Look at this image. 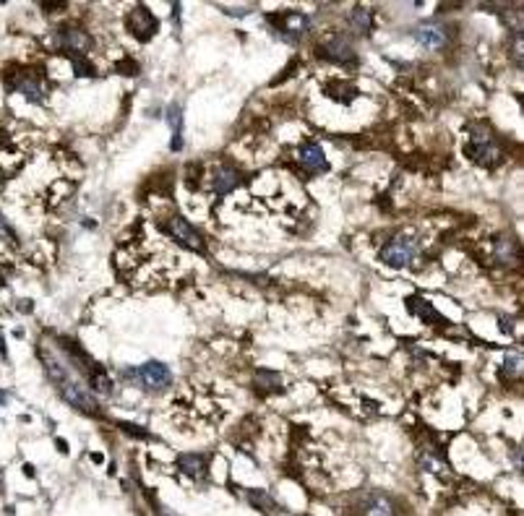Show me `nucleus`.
Listing matches in <instances>:
<instances>
[{"mask_svg": "<svg viewBox=\"0 0 524 516\" xmlns=\"http://www.w3.org/2000/svg\"><path fill=\"white\" fill-rule=\"evenodd\" d=\"M256 386L261 389V394H272V391H282V376L272 371L256 373Z\"/></svg>", "mask_w": 524, "mask_h": 516, "instance_id": "19", "label": "nucleus"}, {"mask_svg": "<svg viewBox=\"0 0 524 516\" xmlns=\"http://www.w3.org/2000/svg\"><path fill=\"white\" fill-rule=\"evenodd\" d=\"M519 258V245L511 235H501L496 240V261L498 264H511Z\"/></svg>", "mask_w": 524, "mask_h": 516, "instance_id": "16", "label": "nucleus"}, {"mask_svg": "<svg viewBox=\"0 0 524 516\" xmlns=\"http://www.w3.org/2000/svg\"><path fill=\"white\" fill-rule=\"evenodd\" d=\"M40 358L47 376H50V381H53V386L58 389V394L66 399L68 404H73V407L81 410L84 415H102L92 386L84 381V373L76 368V363H71V358H68L60 347H45V344H42Z\"/></svg>", "mask_w": 524, "mask_h": 516, "instance_id": "1", "label": "nucleus"}, {"mask_svg": "<svg viewBox=\"0 0 524 516\" xmlns=\"http://www.w3.org/2000/svg\"><path fill=\"white\" fill-rule=\"evenodd\" d=\"M159 29V21L152 16V11L146 8V5H136L128 16V32H131L133 37L139 42H149L154 34H157Z\"/></svg>", "mask_w": 524, "mask_h": 516, "instance_id": "6", "label": "nucleus"}, {"mask_svg": "<svg viewBox=\"0 0 524 516\" xmlns=\"http://www.w3.org/2000/svg\"><path fill=\"white\" fill-rule=\"evenodd\" d=\"M467 157H470L475 164H480V167H496V164L503 162V151H501L498 144H493V141H480V144L470 141V144H467Z\"/></svg>", "mask_w": 524, "mask_h": 516, "instance_id": "9", "label": "nucleus"}, {"mask_svg": "<svg viewBox=\"0 0 524 516\" xmlns=\"http://www.w3.org/2000/svg\"><path fill=\"white\" fill-rule=\"evenodd\" d=\"M503 376H506V378L511 376L514 381L522 376V352H519V349L506 355V360H503Z\"/></svg>", "mask_w": 524, "mask_h": 516, "instance_id": "20", "label": "nucleus"}, {"mask_svg": "<svg viewBox=\"0 0 524 516\" xmlns=\"http://www.w3.org/2000/svg\"><path fill=\"white\" fill-rule=\"evenodd\" d=\"M407 310L412 313V316H418L422 323H444V318H441V313L433 308L428 300H422L420 295H412V297H407Z\"/></svg>", "mask_w": 524, "mask_h": 516, "instance_id": "12", "label": "nucleus"}, {"mask_svg": "<svg viewBox=\"0 0 524 516\" xmlns=\"http://www.w3.org/2000/svg\"><path fill=\"white\" fill-rule=\"evenodd\" d=\"M240 186V172L233 167H217L214 170V193H230L233 188Z\"/></svg>", "mask_w": 524, "mask_h": 516, "instance_id": "14", "label": "nucleus"}, {"mask_svg": "<svg viewBox=\"0 0 524 516\" xmlns=\"http://www.w3.org/2000/svg\"><path fill=\"white\" fill-rule=\"evenodd\" d=\"M178 467L183 469L185 475L191 480H206V472H209V462L204 454H180L178 456Z\"/></svg>", "mask_w": 524, "mask_h": 516, "instance_id": "11", "label": "nucleus"}, {"mask_svg": "<svg viewBox=\"0 0 524 516\" xmlns=\"http://www.w3.org/2000/svg\"><path fill=\"white\" fill-rule=\"evenodd\" d=\"M370 21H373V14L368 11L366 5H355L353 11H350V27H353V32H357V34H368L370 32Z\"/></svg>", "mask_w": 524, "mask_h": 516, "instance_id": "18", "label": "nucleus"}, {"mask_svg": "<svg viewBox=\"0 0 524 516\" xmlns=\"http://www.w3.org/2000/svg\"><path fill=\"white\" fill-rule=\"evenodd\" d=\"M422 469H428V472H441L444 469V459L441 456H436V454H425L422 456V462H420Z\"/></svg>", "mask_w": 524, "mask_h": 516, "instance_id": "22", "label": "nucleus"}, {"mask_svg": "<svg viewBox=\"0 0 524 516\" xmlns=\"http://www.w3.org/2000/svg\"><path fill=\"white\" fill-rule=\"evenodd\" d=\"M412 37L418 40V45H422L425 50H441L446 45V29L438 21H422L412 29Z\"/></svg>", "mask_w": 524, "mask_h": 516, "instance_id": "7", "label": "nucleus"}, {"mask_svg": "<svg viewBox=\"0 0 524 516\" xmlns=\"http://www.w3.org/2000/svg\"><path fill=\"white\" fill-rule=\"evenodd\" d=\"M131 376H133V384L141 386L149 394H159V391H165V389L172 384L170 368H167L165 363H159V360H149L144 365L133 368Z\"/></svg>", "mask_w": 524, "mask_h": 516, "instance_id": "2", "label": "nucleus"}, {"mask_svg": "<svg viewBox=\"0 0 524 516\" xmlns=\"http://www.w3.org/2000/svg\"><path fill=\"white\" fill-rule=\"evenodd\" d=\"M71 60H73V71H76V76H97V71H94V66H89V60H84L81 55H68Z\"/></svg>", "mask_w": 524, "mask_h": 516, "instance_id": "21", "label": "nucleus"}, {"mask_svg": "<svg viewBox=\"0 0 524 516\" xmlns=\"http://www.w3.org/2000/svg\"><path fill=\"white\" fill-rule=\"evenodd\" d=\"M162 230H165L178 245H183V248H191V251H198V253L206 251L204 238L198 235V230L191 225L185 217H180V214H172L167 222H162Z\"/></svg>", "mask_w": 524, "mask_h": 516, "instance_id": "4", "label": "nucleus"}, {"mask_svg": "<svg viewBox=\"0 0 524 516\" xmlns=\"http://www.w3.org/2000/svg\"><path fill=\"white\" fill-rule=\"evenodd\" d=\"M363 511L366 516H396V506L389 495H383V493H370L363 503Z\"/></svg>", "mask_w": 524, "mask_h": 516, "instance_id": "13", "label": "nucleus"}, {"mask_svg": "<svg viewBox=\"0 0 524 516\" xmlns=\"http://www.w3.org/2000/svg\"><path fill=\"white\" fill-rule=\"evenodd\" d=\"M415 258H418V245H415V240L407 238V235H396V238H392L386 245H383V251H381V261H383L386 266H392V269L412 266L415 264Z\"/></svg>", "mask_w": 524, "mask_h": 516, "instance_id": "3", "label": "nucleus"}, {"mask_svg": "<svg viewBox=\"0 0 524 516\" xmlns=\"http://www.w3.org/2000/svg\"><path fill=\"white\" fill-rule=\"evenodd\" d=\"M167 123L172 128V151H178L183 146V107L178 102L167 107Z\"/></svg>", "mask_w": 524, "mask_h": 516, "instance_id": "15", "label": "nucleus"}, {"mask_svg": "<svg viewBox=\"0 0 524 516\" xmlns=\"http://www.w3.org/2000/svg\"><path fill=\"white\" fill-rule=\"evenodd\" d=\"M269 19H272V21H279L274 27L279 29V34L289 42H298L302 34L311 29V19L305 14H300V11H285V14L269 16Z\"/></svg>", "mask_w": 524, "mask_h": 516, "instance_id": "5", "label": "nucleus"}, {"mask_svg": "<svg viewBox=\"0 0 524 516\" xmlns=\"http://www.w3.org/2000/svg\"><path fill=\"white\" fill-rule=\"evenodd\" d=\"M298 154H300V162L305 164V167H311V170H315V172L329 170L326 154H324V149L315 144V141H302L300 149H298Z\"/></svg>", "mask_w": 524, "mask_h": 516, "instance_id": "10", "label": "nucleus"}, {"mask_svg": "<svg viewBox=\"0 0 524 516\" xmlns=\"http://www.w3.org/2000/svg\"><path fill=\"white\" fill-rule=\"evenodd\" d=\"M246 495H248L250 506H253L256 511H261V514L274 516L276 511H279V503H276L274 498L269 495V493H263V490H248Z\"/></svg>", "mask_w": 524, "mask_h": 516, "instance_id": "17", "label": "nucleus"}, {"mask_svg": "<svg viewBox=\"0 0 524 516\" xmlns=\"http://www.w3.org/2000/svg\"><path fill=\"white\" fill-rule=\"evenodd\" d=\"M321 58H326V60H334V63H357V53H355V45L347 37H334V40H329L321 50H318Z\"/></svg>", "mask_w": 524, "mask_h": 516, "instance_id": "8", "label": "nucleus"}]
</instances>
